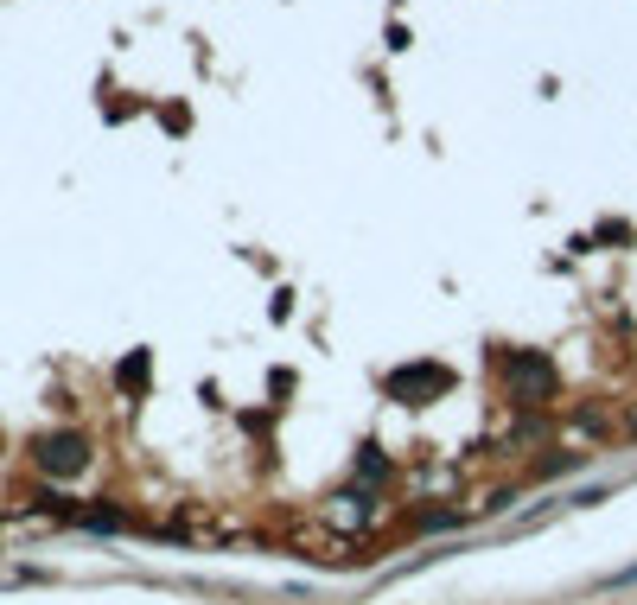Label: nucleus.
I'll use <instances>...</instances> for the list:
<instances>
[{
  "mask_svg": "<svg viewBox=\"0 0 637 605\" xmlns=\"http://www.w3.org/2000/svg\"><path fill=\"white\" fill-rule=\"evenodd\" d=\"M497 376H504V395L516 408H548L561 395V370L542 351H504L497 357Z\"/></svg>",
  "mask_w": 637,
  "mask_h": 605,
  "instance_id": "1",
  "label": "nucleus"
},
{
  "mask_svg": "<svg viewBox=\"0 0 637 605\" xmlns=\"http://www.w3.org/2000/svg\"><path fill=\"white\" fill-rule=\"evenodd\" d=\"M90 459H96V446H90L83 427H51V434L32 440V472L51 478V484L83 478V472H90Z\"/></svg>",
  "mask_w": 637,
  "mask_h": 605,
  "instance_id": "2",
  "label": "nucleus"
},
{
  "mask_svg": "<svg viewBox=\"0 0 637 605\" xmlns=\"http://www.w3.org/2000/svg\"><path fill=\"white\" fill-rule=\"evenodd\" d=\"M453 389H459V376L446 370V363H402V370L383 376V395L402 402V408H427V402H440V395H453Z\"/></svg>",
  "mask_w": 637,
  "mask_h": 605,
  "instance_id": "3",
  "label": "nucleus"
},
{
  "mask_svg": "<svg viewBox=\"0 0 637 605\" xmlns=\"http://www.w3.org/2000/svg\"><path fill=\"white\" fill-rule=\"evenodd\" d=\"M351 478H357V484H370V491H383V484L395 478V459H389L376 440H364V446H357V459H351Z\"/></svg>",
  "mask_w": 637,
  "mask_h": 605,
  "instance_id": "4",
  "label": "nucleus"
},
{
  "mask_svg": "<svg viewBox=\"0 0 637 605\" xmlns=\"http://www.w3.org/2000/svg\"><path fill=\"white\" fill-rule=\"evenodd\" d=\"M459 523H466V510H446V504L408 510V529H415V535H446V529H459Z\"/></svg>",
  "mask_w": 637,
  "mask_h": 605,
  "instance_id": "5",
  "label": "nucleus"
},
{
  "mask_svg": "<svg viewBox=\"0 0 637 605\" xmlns=\"http://www.w3.org/2000/svg\"><path fill=\"white\" fill-rule=\"evenodd\" d=\"M77 523H83V529H96V535H115V529H128V516L115 510V504H83V510H77Z\"/></svg>",
  "mask_w": 637,
  "mask_h": 605,
  "instance_id": "6",
  "label": "nucleus"
},
{
  "mask_svg": "<svg viewBox=\"0 0 637 605\" xmlns=\"http://www.w3.org/2000/svg\"><path fill=\"white\" fill-rule=\"evenodd\" d=\"M147 363H153L147 351H134V357L122 363V370H115V389H128V395H141V389H147Z\"/></svg>",
  "mask_w": 637,
  "mask_h": 605,
  "instance_id": "7",
  "label": "nucleus"
},
{
  "mask_svg": "<svg viewBox=\"0 0 637 605\" xmlns=\"http://www.w3.org/2000/svg\"><path fill=\"white\" fill-rule=\"evenodd\" d=\"M542 453H548V459H536V478H561L567 465H574V472L587 465V453H561V446H542Z\"/></svg>",
  "mask_w": 637,
  "mask_h": 605,
  "instance_id": "8",
  "label": "nucleus"
},
{
  "mask_svg": "<svg viewBox=\"0 0 637 605\" xmlns=\"http://www.w3.org/2000/svg\"><path fill=\"white\" fill-rule=\"evenodd\" d=\"M574 427H580V434H606V414H599V408H580Z\"/></svg>",
  "mask_w": 637,
  "mask_h": 605,
  "instance_id": "9",
  "label": "nucleus"
},
{
  "mask_svg": "<svg viewBox=\"0 0 637 605\" xmlns=\"http://www.w3.org/2000/svg\"><path fill=\"white\" fill-rule=\"evenodd\" d=\"M0 446H7V440H0Z\"/></svg>",
  "mask_w": 637,
  "mask_h": 605,
  "instance_id": "10",
  "label": "nucleus"
}]
</instances>
